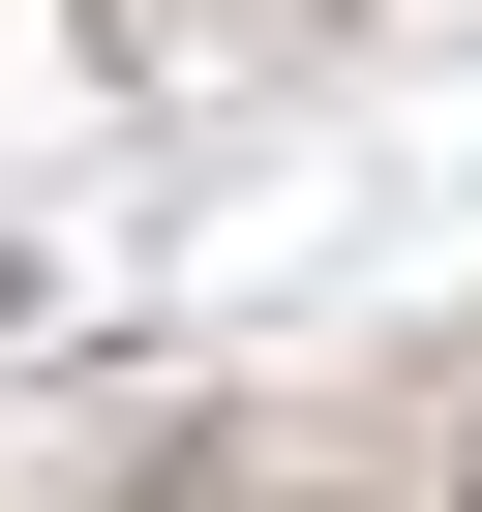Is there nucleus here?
<instances>
[{"label":"nucleus","mask_w":482,"mask_h":512,"mask_svg":"<svg viewBox=\"0 0 482 512\" xmlns=\"http://www.w3.org/2000/svg\"><path fill=\"white\" fill-rule=\"evenodd\" d=\"M422 512H482V452H452V482H422Z\"/></svg>","instance_id":"1"}]
</instances>
